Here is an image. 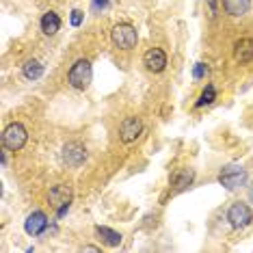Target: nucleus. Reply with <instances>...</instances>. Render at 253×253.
Returning a JSON list of instances; mask_svg holds the SVG:
<instances>
[{
	"mask_svg": "<svg viewBox=\"0 0 253 253\" xmlns=\"http://www.w3.org/2000/svg\"><path fill=\"white\" fill-rule=\"evenodd\" d=\"M91 78H93V70H91V63L87 59H78L72 65L70 74H67V83L72 84L74 89L84 91L91 84Z\"/></svg>",
	"mask_w": 253,
	"mask_h": 253,
	"instance_id": "f257e3e1",
	"label": "nucleus"
},
{
	"mask_svg": "<svg viewBox=\"0 0 253 253\" xmlns=\"http://www.w3.org/2000/svg\"><path fill=\"white\" fill-rule=\"evenodd\" d=\"M218 184L225 186L227 191H238L247 184V169H243L240 165L223 167L221 173H218Z\"/></svg>",
	"mask_w": 253,
	"mask_h": 253,
	"instance_id": "f03ea898",
	"label": "nucleus"
},
{
	"mask_svg": "<svg viewBox=\"0 0 253 253\" xmlns=\"http://www.w3.org/2000/svg\"><path fill=\"white\" fill-rule=\"evenodd\" d=\"M28 141V132L22 124H9L2 132V145L4 149H11V152H18L26 145Z\"/></svg>",
	"mask_w": 253,
	"mask_h": 253,
	"instance_id": "7ed1b4c3",
	"label": "nucleus"
},
{
	"mask_svg": "<svg viewBox=\"0 0 253 253\" xmlns=\"http://www.w3.org/2000/svg\"><path fill=\"white\" fill-rule=\"evenodd\" d=\"M111 37H113V43L122 50H132L136 45V42H139V35H136L132 24H117L113 28Z\"/></svg>",
	"mask_w": 253,
	"mask_h": 253,
	"instance_id": "20e7f679",
	"label": "nucleus"
},
{
	"mask_svg": "<svg viewBox=\"0 0 253 253\" xmlns=\"http://www.w3.org/2000/svg\"><path fill=\"white\" fill-rule=\"evenodd\" d=\"M227 221H229V225L232 227L243 229L253 221V212H251V208L247 204L236 201V204H232V208L227 210Z\"/></svg>",
	"mask_w": 253,
	"mask_h": 253,
	"instance_id": "39448f33",
	"label": "nucleus"
},
{
	"mask_svg": "<svg viewBox=\"0 0 253 253\" xmlns=\"http://www.w3.org/2000/svg\"><path fill=\"white\" fill-rule=\"evenodd\" d=\"M50 201L59 208V216H63L67 210H70V204H72V188L70 184H59L50 191Z\"/></svg>",
	"mask_w": 253,
	"mask_h": 253,
	"instance_id": "423d86ee",
	"label": "nucleus"
},
{
	"mask_svg": "<svg viewBox=\"0 0 253 253\" xmlns=\"http://www.w3.org/2000/svg\"><path fill=\"white\" fill-rule=\"evenodd\" d=\"M61 156H63V163L67 167H74V169H76V167H80L84 160H87V149L80 145V143H67V145L63 147Z\"/></svg>",
	"mask_w": 253,
	"mask_h": 253,
	"instance_id": "0eeeda50",
	"label": "nucleus"
},
{
	"mask_svg": "<svg viewBox=\"0 0 253 253\" xmlns=\"http://www.w3.org/2000/svg\"><path fill=\"white\" fill-rule=\"evenodd\" d=\"M141 130H143V124L139 117H126L122 126H119V136H122L124 143H132L139 139Z\"/></svg>",
	"mask_w": 253,
	"mask_h": 253,
	"instance_id": "6e6552de",
	"label": "nucleus"
},
{
	"mask_svg": "<svg viewBox=\"0 0 253 253\" xmlns=\"http://www.w3.org/2000/svg\"><path fill=\"white\" fill-rule=\"evenodd\" d=\"M143 63H145V67L149 72L160 74L165 70V65H167V54L160 48H149L147 52L143 54Z\"/></svg>",
	"mask_w": 253,
	"mask_h": 253,
	"instance_id": "1a4fd4ad",
	"label": "nucleus"
},
{
	"mask_svg": "<svg viewBox=\"0 0 253 253\" xmlns=\"http://www.w3.org/2000/svg\"><path fill=\"white\" fill-rule=\"evenodd\" d=\"M45 227H48V216H45L42 210L31 212V214H28V218H26V223H24L26 234H31V236L43 234V232H45Z\"/></svg>",
	"mask_w": 253,
	"mask_h": 253,
	"instance_id": "9d476101",
	"label": "nucleus"
},
{
	"mask_svg": "<svg viewBox=\"0 0 253 253\" xmlns=\"http://www.w3.org/2000/svg\"><path fill=\"white\" fill-rule=\"evenodd\" d=\"M234 59L238 63H249L253 61V39L245 37L234 43Z\"/></svg>",
	"mask_w": 253,
	"mask_h": 253,
	"instance_id": "9b49d317",
	"label": "nucleus"
},
{
	"mask_svg": "<svg viewBox=\"0 0 253 253\" xmlns=\"http://www.w3.org/2000/svg\"><path fill=\"white\" fill-rule=\"evenodd\" d=\"M193 180H195V171L193 169H180V171H175V173L171 175V186H175L177 191H182V188L191 186Z\"/></svg>",
	"mask_w": 253,
	"mask_h": 253,
	"instance_id": "f8f14e48",
	"label": "nucleus"
},
{
	"mask_svg": "<svg viewBox=\"0 0 253 253\" xmlns=\"http://www.w3.org/2000/svg\"><path fill=\"white\" fill-rule=\"evenodd\" d=\"M223 2V9H225V13L229 15H245L247 11L251 7V0H221Z\"/></svg>",
	"mask_w": 253,
	"mask_h": 253,
	"instance_id": "ddd939ff",
	"label": "nucleus"
},
{
	"mask_svg": "<svg viewBox=\"0 0 253 253\" xmlns=\"http://www.w3.org/2000/svg\"><path fill=\"white\" fill-rule=\"evenodd\" d=\"M95 234L100 236L102 243L108 245V247H119V245H122V234H117L115 229H108V227L97 225L95 227Z\"/></svg>",
	"mask_w": 253,
	"mask_h": 253,
	"instance_id": "4468645a",
	"label": "nucleus"
},
{
	"mask_svg": "<svg viewBox=\"0 0 253 253\" xmlns=\"http://www.w3.org/2000/svg\"><path fill=\"white\" fill-rule=\"evenodd\" d=\"M59 28H61V18L54 13V11H48V13H43V18H42V31L45 33V35H54Z\"/></svg>",
	"mask_w": 253,
	"mask_h": 253,
	"instance_id": "2eb2a0df",
	"label": "nucleus"
},
{
	"mask_svg": "<svg viewBox=\"0 0 253 253\" xmlns=\"http://www.w3.org/2000/svg\"><path fill=\"white\" fill-rule=\"evenodd\" d=\"M22 72H24V76L28 80H37V78L43 76V65L37 59H31V61L24 63V70H22Z\"/></svg>",
	"mask_w": 253,
	"mask_h": 253,
	"instance_id": "dca6fc26",
	"label": "nucleus"
},
{
	"mask_svg": "<svg viewBox=\"0 0 253 253\" xmlns=\"http://www.w3.org/2000/svg\"><path fill=\"white\" fill-rule=\"evenodd\" d=\"M214 97H216V91L212 84H208L204 91H201V95H199V100H197V106H206V104H212L214 102Z\"/></svg>",
	"mask_w": 253,
	"mask_h": 253,
	"instance_id": "f3484780",
	"label": "nucleus"
},
{
	"mask_svg": "<svg viewBox=\"0 0 253 253\" xmlns=\"http://www.w3.org/2000/svg\"><path fill=\"white\" fill-rule=\"evenodd\" d=\"M206 74H208V65H206V63H197V65H195V70H193V76L195 78H204Z\"/></svg>",
	"mask_w": 253,
	"mask_h": 253,
	"instance_id": "a211bd4d",
	"label": "nucleus"
},
{
	"mask_svg": "<svg viewBox=\"0 0 253 253\" xmlns=\"http://www.w3.org/2000/svg\"><path fill=\"white\" fill-rule=\"evenodd\" d=\"M108 7H111V2H108V0H91V9H93V11H104Z\"/></svg>",
	"mask_w": 253,
	"mask_h": 253,
	"instance_id": "6ab92c4d",
	"label": "nucleus"
},
{
	"mask_svg": "<svg viewBox=\"0 0 253 253\" xmlns=\"http://www.w3.org/2000/svg\"><path fill=\"white\" fill-rule=\"evenodd\" d=\"M70 22H72V26H80V24H83V11L74 9V11H72V18H70Z\"/></svg>",
	"mask_w": 253,
	"mask_h": 253,
	"instance_id": "aec40b11",
	"label": "nucleus"
},
{
	"mask_svg": "<svg viewBox=\"0 0 253 253\" xmlns=\"http://www.w3.org/2000/svg\"><path fill=\"white\" fill-rule=\"evenodd\" d=\"M83 251H93V253H95V251H97V247H91V245H89V247H84Z\"/></svg>",
	"mask_w": 253,
	"mask_h": 253,
	"instance_id": "412c9836",
	"label": "nucleus"
},
{
	"mask_svg": "<svg viewBox=\"0 0 253 253\" xmlns=\"http://www.w3.org/2000/svg\"><path fill=\"white\" fill-rule=\"evenodd\" d=\"M249 199H251V204H253V186L249 188Z\"/></svg>",
	"mask_w": 253,
	"mask_h": 253,
	"instance_id": "4be33fe9",
	"label": "nucleus"
}]
</instances>
